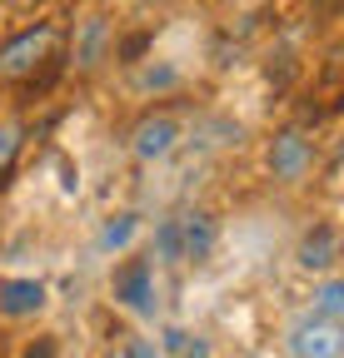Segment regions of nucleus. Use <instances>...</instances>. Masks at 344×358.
Instances as JSON below:
<instances>
[{"label": "nucleus", "instance_id": "423d86ee", "mask_svg": "<svg viewBox=\"0 0 344 358\" xmlns=\"http://www.w3.org/2000/svg\"><path fill=\"white\" fill-rule=\"evenodd\" d=\"M115 303H125L130 313H155V264L150 259H130L115 274Z\"/></svg>", "mask_w": 344, "mask_h": 358}, {"label": "nucleus", "instance_id": "f257e3e1", "mask_svg": "<svg viewBox=\"0 0 344 358\" xmlns=\"http://www.w3.org/2000/svg\"><path fill=\"white\" fill-rule=\"evenodd\" d=\"M55 40H60V25H50V20L11 35L6 45H0V75L6 80H30L40 65L55 60Z\"/></svg>", "mask_w": 344, "mask_h": 358}, {"label": "nucleus", "instance_id": "f8f14e48", "mask_svg": "<svg viewBox=\"0 0 344 358\" xmlns=\"http://www.w3.org/2000/svg\"><path fill=\"white\" fill-rule=\"evenodd\" d=\"M135 85L145 90V95H165V90L180 85V70L175 65H140L135 70Z\"/></svg>", "mask_w": 344, "mask_h": 358}, {"label": "nucleus", "instance_id": "dca6fc26", "mask_svg": "<svg viewBox=\"0 0 344 358\" xmlns=\"http://www.w3.org/2000/svg\"><path fill=\"white\" fill-rule=\"evenodd\" d=\"M145 45H150V35H145V30H140V35H130V40L120 45V60H140V55H145Z\"/></svg>", "mask_w": 344, "mask_h": 358}, {"label": "nucleus", "instance_id": "4be33fe9", "mask_svg": "<svg viewBox=\"0 0 344 358\" xmlns=\"http://www.w3.org/2000/svg\"><path fill=\"white\" fill-rule=\"evenodd\" d=\"M339 155H344V140H339Z\"/></svg>", "mask_w": 344, "mask_h": 358}, {"label": "nucleus", "instance_id": "412c9836", "mask_svg": "<svg viewBox=\"0 0 344 358\" xmlns=\"http://www.w3.org/2000/svg\"><path fill=\"white\" fill-rule=\"evenodd\" d=\"M315 10H324V15H339V10H344V0H315Z\"/></svg>", "mask_w": 344, "mask_h": 358}, {"label": "nucleus", "instance_id": "a211bd4d", "mask_svg": "<svg viewBox=\"0 0 344 358\" xmlns=\"http://www.w3.org/2000/svg\"><path fill=\"white\" fill-rule=\"evenodd\" d=\"M190 343H195V338H190L185 329H165V348H170V353H185Z\"/></svg>", "mask_w": 344, "mask_h": 358}, {"label": "nucleus", "instance_id": "20e7f679", "mask_svg": "<svg viewBox=\"0 0 344 358\" xmlns=\"http://www.w3.org/2000/svg\"><path fill=\"white\" fill-rule=\"evenodd\" d=\"M175 145H180V124L170 120V115H145V120L135 124V134H130V150H135L140 164L170 159V155H175Z\"/></svg>", "mask_w": 344, "mask_h": 358}, {"label": "nucleus", "instance_id": "0eeeda50", "mask_svg": "<svg viewBox=\"0 0 344 358\" xmlns=\"http://www.w3.org/2000/svg\"><path fill=\"white\" fill-rule=\"evenodd\" d=\"M294 259H299V268H310V274H324V268L339 259V234H334V224H315V229H305Z\"/></svg>", "mask_w": 344, "mask_h": 358}, {"label": "nucleus", "instance_id": "6ab92c4d", "mask_svg": "<svg viewBox=\"0 0 344 358\" xmlns=\"http://www.w3.org/2000/svg\"><path fill=\"white\" fill-rule=\"evenodd\" d=\"M25 358H60V348H55V338H35L25 348Z\"/></svg>", "mask_w": 344, "mask_h": 358}, {"label": "nucleus", "instance_id": "4468645a", "mask_svg": "<svg viewBox=\"0 0 344 358\" xmlns=\"http://www.w3.org/2000/svg\"><path fill=\"white\" fill-rule=\"evenodd\" d=\"M135 229H140V219H135V214H115V219L105 224L100 244H105V249H125V244L135 239Z\"/></svg>", "mask_w": 344, "mask_h": 358}, {"label": "nucleus", "instance_id": "1a4fd4ad", "mask_svg": "<svg viewBox=\"0 0 344 358\" xmlns=\"http://www.w3.org/2000/svg\"><path fill=\"white\" fill-rule=\"evenodd\" d=\"M180 229H185V259H209L214 254V244H220V224H214V214H205V209H190V214H180Z\"/></svg>", "mask_w": 344, "mask_h": 358}, {"label": "nucleus", "instance_id": "7ed1b4c3", "mask_svg": "<svg viewBox=\"0 0 344 358\" xmlns=\"http://www.w3.org/2000/svg\"><path fill=\"white\" fill-rule=\"evenodd\" d=\"M310 164H315V150H310V134L299 129V124L280 129L275 140H270V174H275V179L299 185V179L310 174Z\"/></svg>", "mask_w": 344, "mask_h": 358}, {"label": "nucleus", "instance_id": "f03ea898", "mask_svg": "<svg viewBox=\"0 0 344 358\" xmlns=\"http://www.w3.org/2000/svg\"><path fill=\"white\" fill-rule=\"evenodd\" d=\"M289 358H344V329L334 319H319V313H305L294 319L284 334Z\"/></svg>", "mask_w": 344, "mask_h": 358}, {"label": "nucleus", "instance_id": "6e6552de", "mask_svg": "<svg viewBox=\"0 0 344 358\" xmlns=\"http://www.w3.org/2000/svg\"><path fill=\"white\" fill-rule=\"evenodd\" d=\"M46 308V284L40 279H6L0 284V313L6 319H30Z\"/></svg>", "mask_w": 344, "mask_h": 358}, {"label": "nucleus", "instance_id": "ddd939ff", "mask_svg": "<svg viewBox=\"0 0 344 358\" xmlns=\"http://www.w3.org/2000/svg\"><path fill=\"white\" fill-rule=\"evenodd\" d=\"M20 145H25V129L20 124H0V189H6L11 164L20 159Z\"/></svg>", "mask_w": 344, "mask_h": 358}, {"label": "nucleus", "instance_id": "2eb2a0df", "mask_svg": "<svg viewBox=\"0 0 344 358\" xmlns=\"http://www.w3.org/2000/svg\"><path fill=\"white\" fill-rule=\"evenodd\" d=\"M110 358H160V348H155L150 338H125V343H120Z\"/></svg>", "mask_w": 344, "mask_h": 358}, {"label": "nucleus", "instance_id": "f3484780", "mask_svg": "<svg viewBox=\"0 0 344 358\" xmlns=\"http://www.w3.org/2000/svg\"><path fill=\"white\" fill-rule=\"evenodd\" d=\"M324 80H344V40L329 50V65H324Z\"/></svg>", "mask_w": 344, "mask_h": 358}, {"label": "nucleus", "instance_id": "39448f33", "mask_svg": "<svg viewBox=\"0 0 344 358\" xmlns=\"http://www.w3.org/2000/svg\"><path fill=\"white\" fill-rule=\"evenodd\" d=\"M105 55H110V20L105 15H85L75 25V35H70V65L80 75H90V70L105 65Z\"/></svg>", "mask_w": 344, "mask_h": 358}, {"label": "nucleus", "instance_id": "9b49d317", "mask_svg": "<svg viewBox=\"0 0 344 358\" xmlns=\"http://www.w3.org/2000/svg\"><path fill=\"white\" fill-rule=\"evenodd\" d=\"M315 313L319 319H344V279H319L315 284Z\"/></svg>", "mask_w": 344, "mask_h": 358}, {"label": "nucleus", "instance_id": "9d476101", "mask_svg": "<svg viewBox=\"0 0 344 358\" xmlns=\"http://www.w3.org/2000/svg\"><path fill=\"white\" fill-rule=\"evenodd\" d=\"M155 259H165V264H180L185 259V229H180V219H165L160 229H155Z\"/></svg>", "mask_w": 344, "mask_h": 358}, {"label": "nucleus", "instance_id": "aec40b11", "mask_svg": "<svg viewBox=\"0 0 344 358\" xmlns=\"http://www.w3.org/2000/svg\"><path fill=\"white\" fill-rule=\"evenodd\" d=\"M180 358H209V343H205V338H195V343H190Z\"/></svg>", "mask_w": 344, "mask_h": 358}]
</instances>
